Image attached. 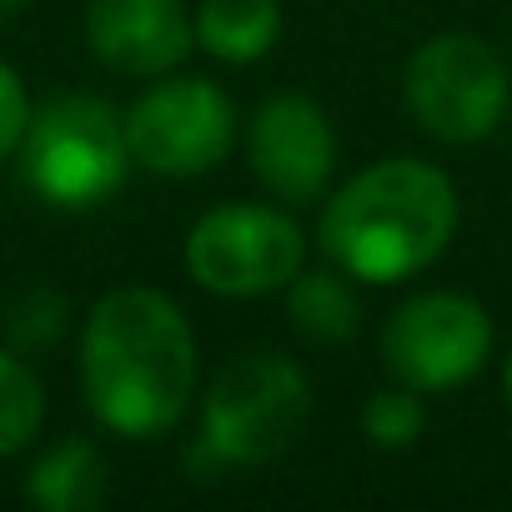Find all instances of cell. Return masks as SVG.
Instances as JSON below:
<instances>
[{
    "label": "cell",
    "instance_id": "obj_6",
    "mask_svg": "<svg viewBox=\"0 0 512 512\" xmlns=\"http://www.w3.org/2000/svg\"><path fill=\"white\" fill-rule=\"evenodd\" d=\"M307 236L277 206H216L186 236V272L221 297H262L302 272Z\"/></svg>",
    "mask_w": 512,
    "mask_h": 512
},
{
    "label": "cell",
    "instance_id": "obj_5",
    "mask_svg": "<svg viewBox=\"0 0 512 512\" xmlns=\"http://www.w3.org/2000/svg\"><path fill=\"white\" fill-rule=\"evenodd\" d=\"M507 101H512L507 61L467 31L432 36L407 66V106L417 126L437 141L452 146L482 141L502 121Z\"/></svg>",
    "mask_w": 512,
    "mask_h": 512
},
{
    "label": "cell",
    "instance_id": "obj_9",
    "mask_svg": "<svg viewBox=\"0 0 512 512\" xmlns=\"http://www.w3.org/2000/svg\"><path fill=\"white\" fill-rule=\"evenodd\" d=\"M251 166L287 201H312L337 166V136L317 101L307 96H267L251 116Z\"/></svg>",
    "mask_w": 512,
    "mask_h": 512
},
{
    "label": "cell",
    "instance_id": "obj_15",
    "mask_svg": "<svg viewBox=\"0 0 512 512\" xmlns=\"http://www.w3.org/2000/svg\"><path fill=\"white\" fill-rule=\"evenodd\" d=\"M427 412L417 402L412 387H387V392H372L367 407H362V432L377 442V447H407L417 442Z\"/></svg>",
    "mask_w": 512,
    "mask_h": 512
},
{
    "label": "cell",
    "instance_id": "obj_16",
    "mask_svg": "<svg viewBox=\"0 0 512 512\" xmlns=\"http://www.w3.org/2000/svg\"><path fill=\"white\" fill-rule=\"evenodd\" d=\"M26 121H31V101H26V86L21 76L0 61V156L21 151V136H26Z\"/></svg>",
    "mask_w": 512,
    "mask_h": 512
},
{
    "label": "cell",
    "instance_id": "obj_10",
    "mask_svg": "<svg viewBox=\"0 0 512 512\" xmlns=\"http://www.w3.org/2000/svg\"><path fill=\"white\" fill-rule=\"evenodd\" d=\"M86 36L91 51L126 76H166L196 41L176 0H91Z\"/></svg>",
    "mask_w": 512,
    "mask_h": 512
},
{
    "label": "cell",
    "instance_id": "obj_17",
    "mask_svg": "<svg viewBox=\"0 0 512 512\" xmlns=\"http://www.w3.org/2000/svg\"><path fill=\"white\" fill-rule=\"evenodd\" d=\"M21 6H31V0H0V16H16Z\"/></svg>",
    "mask_w": 512,
    "mask_h": 512
},
{
    "label": "cell",
    "instance_id": "obj_7",
    "mask_svg": "<svg viewBox=\"0 0 512 512\" xmlns=\"http://www.w3.org/2000/svg\"><path fill=\"white\" fill-rule=\"evenodd\" d=\"M492 352L487 312L462 292H427L392 312L382 332V357L392 377L412 392H447L482 372Z\"/></svg>",
    "mask_w": 512,
    "mask_h": 512
},
{
    "label": "cell",
    "instance_id": "obj_2",
    "mask_svg": "<svg viewBox=\"0 0 512 512\" xmlns=\"http://www.w3.org/2000/svg\"><path fill=\"white\" fill-rule=\"evenodd\" d=\"M457 231V191L427 161H377L322 211V251L357 282H402L432 267Z\"/></svg>",
    "mask_w": 512,
    "mask_h": 512
},
{
    "label": "cell",
    "instance_id": "obj_4",
    "mask_svg": "<svg viewBox=\"0 0 512 512\" xmlns=\"http://www.w3.org/2000/svg\"><path fill=\"white\" fill-rule=\"evenodd\" d=\"M21 166L46 201L96 206L126 181V126L96 96H56L26 121Z\"/></svg>",
    "mask_w": 512,
    "mask_h": 512
},
{
    "label": "cell",
    "instance_id": "obj_8",
    "mask_svg": "<svg viewBox=\"0 0 512 512\" xmlns=\"http://www.w3.org/2000/svg\"><path fill=\"white\" fill-rule=\"evenodd\" d=\"M236 141V111L211 81H161L126 116L131 161L161 176H196L226 161Z\"/></svg>",
    "mask_w": 512,
    "mask_h": 512
},
{
    "label": "cell",
    "instance_id": "obj_1",
    "mask_svg": "<svg viewBox=\"0 0 512 512\" xmlns=\"http://www.w3.org/2000/svg\"><path fill=\"white\" fill-rule=\"evenodd\" d=\"M81 387L111 432L136 442L171 432L196 392V337L181 307L151 287L106 292L86 317Z\"/></svg>",
    "mask_w": 512,
    "mask_h": 512
},
{
    "label": "cell",
    "instance_id": "obj_18",
    "mask_svg": "<svg viewBox=\"0 0 512 512\" xmlns=\"http://www.w3.org/2000/svg\"><path fill=\"white\" fill-rule=\"evenodd\" d=\"M502 382H507V402H512V357H507V377Z\"/></svg>",
    "mask_w": 512,
    "mask_h": 512
},
{
    "label": "cell",
    "instance_id": "obj_12",
    "mask_svg": "<svg viewBox=\"0 0 512 512\" xmlns=\"http://www.w3.org/2000/svg\"><path fill=\"white\" fill-rule=\"evenodd\" d=\"M191 31L221 61H256L282 36V6L277 0H201Z\"/></svg>",
    "mask_w": 512,
    "mask_h": 512
},
{
    "label": "cell",
    "instance_id": "obj_14",
    "mask_svg": "<svg viewBox=\"0 0 512 512\" xmlns=\"http://www.w3.org/2000/svg\"><path fill=\"white\" fill-rule=\"evenodd\" d=\"M41 417H46V392H41V377L0 352V457L6 452H21L36 432H41Z\"/></svg>",
    "mask_w": 512,
    "mask_h": 512
},
{
    "label": "cell",
    "instance_id": "obj_3",
    "mask_svg": "<svg viewBox=\"0 0 512 512\" xmlns=\"http://www.w3.org/2000/svg\"><path fill=\"white\" fill-rule=\"evenodd\" d=\"M307 412V372L287 357L251 352L231 362L201 402V457L211 467H262L302 437Z\"/></svg>",
    "mask_w": 512,
    "mask_h": 512
},
{
    "label": "cell",
    "instance_id": "obj_13",
    "mask_svg": "<svg viewBox=\"0 0 512 512\" xmlns=\"http://www.w3.org/2000/svg\"><path fill=\"white\" fill-rule=\"evenodd\" d=\"M292 322L312 342H347L357 332V302L332 272L292 277Z\"/></svg>",
    "mask_w": 512,
    "mask_h": 512
},
{
    "label": "cell",
    "instance_id": "obj_11",
    "mask_svg": "<svg viewBox=\"0 0 512 512\" xmlns=\"http://www.w3.org/2000/svg\"><path fill=\"white\" fill-rule=\"evenodd\" d=\"M26 497L46 512H91L106 497V467L91 442L66 437L41 452V462L26 477Z\"/></svg>",
    "mask_w": 512,
    "mask_h": 512
}]
</instances>
